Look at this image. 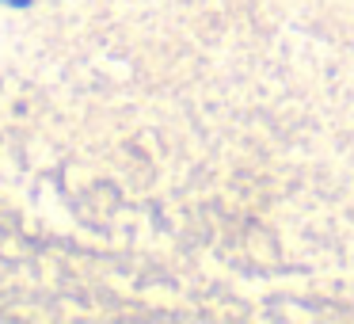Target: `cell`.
I'll list each match as a JSON object with an SVG mask.
<instances>
[{
  "label": "cell",
  "instance_id": "1",
  "mask_svg": "<svg viewBox=\"0 0 354 324\" xmlns=\"http://www.w3.org/2000/svg\"><path fill=\"white\" fill-rule=\"evenodd\" d=\"M0 4H16V8H27L31 0H0Z\"/></svg>",
  "mask_w": 354,
  "mask_h": 324
}]
</instances>
